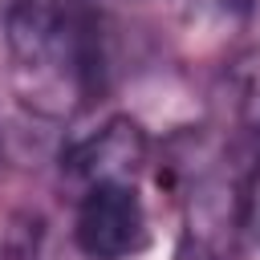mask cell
Instances as JSON below:
<instances>
[{
    "mask_svg": "<svg viewBox=\"0 0 260 260\" xmlns=\"http://www.w3.org/2000/svg\"><path fill=\"white\" fill-rule=\"evenodd\" d=\"M77 248L89 260H126L146 244V215L130 187L102 179L77 211Z\"/></svg>",
    "mask_w": 260,
    "mask_h": 260,
    "instance_id": "1",
    "label": "cell"
}]
</instances>
